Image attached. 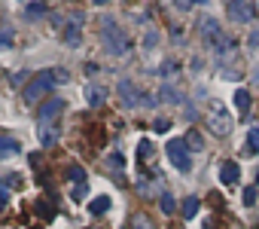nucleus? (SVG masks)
Instances as JSON below:
<instances>
[{
  "mask_svg": "<svg viewBox=\"0 0 259 229\" xmlns=\"http://www.w3.org/2000/svg\"><path fill=\"white\" fill-rule=\"evenodd\" d=\"M128 229H153V223H150V217H143V214H134L131 220H128Z\"/></svg>",
  "mask_w": 259,
  "mask_h": 229,
  "instance_id": "obj_24",
  "label": "nucleus"
},
{
  "mask_svg": "<svg viewBox=\"0 0 259 229\" xmlns=\"http://www.w3.org/2000/svg\"><path fill=\"white\" fill-rule=\"evenodd\" d=\"M13 83H16V86H18V83H25V86H28L31 79H28V74H25V71H18V74H13Z\"/></svg>",
  "mask_w": 259,
  "mask_h": 229,
  "instance_id": "obj_34",
  "label": "nucleus"
},
{
  "mask_svg": "<svg viewBox=\"0 0 259 229\" xmlns=\"http://www.w3.org/2000/svg\"><path fill=\"white\" fill-rule=\"evenodd\" d=\"M183 110H186V116H189V119H198V110H195V107H192V104H186V107H183Z\"/></svg>",
  "mask_w": 259,
  "mask_h": 229,
  "instance_id": "obj_37",
  "label": "nucleus"
},
{
  "mask_svg": "<svg viewBox=\"0 0 259 229\" xmlns=\"http://www.w3.org/2000/svg\"><path fill=\"white\" fill-rule=\"evenodd\" d=\"M107 165H110V168H116V171H122V168H125V159H122L119 150H113V153L107 156Z\"/></svg>",
  "mask_w": 259,
  "mask_h": 229,
  "instance_id": "obj_25",
  "label": "nucleus"
},
{
  "mask_svg": "<svg viewBox=\"0 0 259 229\" xmlns=\"http://www.w3.org/2000/svg\"><path fill=\"white\" fill-rule=\"evenodd\" d=\"M159 208H162L165 214H174V211H177V202H174V196H171V192H162V199H159Z\"/></svg>",
  "mask_w": 259,
  "mask_h": 229,
  "instance_id": "obj_22",
  "label": "nucleus"
},
{
  "mask_svg": "<svg viewBox=\"0 0 259 229\" xmlns=\"http://www.w3.org/2000/svg\"><path fill=\"white\" fill-rule=\"evenodd\" d=\"M229 16H232V21H238V25H250V21L256 19V6L247 3V0H232Z\"/></svg>",
  "mask_w": 259,
  "mask_h": 229,
  "instance_id": "obj_5",
  "label": "nucleus"
},
{
  "mask_svg": "<svg viewBox=\"0 0 259 229\" xmlns=\"http://www.w3.org/2000/svg\"><path fill=\"white\" fill-rule=\"evenodd\" d=\"M207 129L217 134V137L232 134V113L223 107L220 101H213V104H210V113H207Z\"/></svg>",
  "mask_w": 259,
  "mask_h": 229,
  "instance_id": "obj_3",
  "label": "nucleus"
},
{
  "mask_svg": "<svg viewBox=\"0 0 259 229\" xmlns=\"http://www.w3.org/2000/svg\"><path fill=\"white\" fill-rule=\"evenodd\" d=\"M155 43H159V31H153V28H150V34H146V40H143V49H153Z\"/></svg>",
  "mask_w": 259,
  "mask_h": 229,
  "instance_id": "obj_27",
  "label": "nucleus"
},
{
  "mask_svg": "<svg viewBox=\"0 0 259 229\" xmlns=\"http://www.w3.org/2000/svg\"><path fill=\"white\" fill-rule=\"evenodd\" d=\"M198 208H201V199H198V196H186V202H183V217H186V220H192V217L198 214Z\"/></svg>",
  "mask_w": 259,
  "mask_h": 229,
  "instance_id": "obj_19",
  "label": "nucleus"
},
{
  "mask_svg": "<svg viewBox=\"0 0 259 229\" xmlns=\"http://www.w3.org/2000/svg\"><path fill=\"white\" fill-rule=\"evenodd\" d=\"M138 159H143L146 165H153V159H155V147H153V141H140V144H138Z\"/></svg>",
  "mask_w": 259,
  "mask_h": 229,
  "instance_id": "obj_18",
  "label": "nucleus"
},
{
  "mask_svg": "<svg viewBox=\"0 0 259 229\" xmlns=\"http://www.w3.org/2000/svg\"><path fill=\"white\" fill-rule=\"evenodd\" d=\"M52 76H55V83H67V71H61V67H55Z\"/></svg>",
  "mask_w": 259,
  "mask_h": 229,
  "instance_id": "obj_33",
  "label": "nucleus"
},
{
  "mask_svg": "<svg viewBox=\"0 0 259 229\" xmlns=\"http://www.w3.org/2000/svg\"><path fill=\"white\" fill-rule=\"evenodd\" d=\"M73 199H76V202H80V199H86V183H83V187H76V190H73Z\"/></svg>",
  "mask_w": 259,
  "mask_h": 229,
  "instance_id": "obj_36",
  "label": "nucleus"
},
{
  "mask_svg": "<svg viewBox=\"0 0 259 229\" xmlns=\"http://www.w3.org/2000/svg\"><path fill=\"white\" fill-rule=\"evenodd\" d=\"M183 144H186V150H192V153H201V150H205V137H201L195 129H189V132H186Z\"/></svg>",
  "mask_w": 259,
  "mask_h": 229,
  "instance_id": "obj_14",
  "label": "nucleus"
},
{
  "mask_svg": "<svg viewBox=\"0 0 259 229\" xmlns=\"http://www.w3.org/2000/svg\"><path fill=\"white\" fill-rule=\"evenodd\" d=\"M13 46V31H0V49H9Z\"/></svg>",
  "mask_w": 259,
  "mask_h": 229,
  "instance_id": "obj_28",
  "label": "nucleus"
},
{
  "mask_svg": "<svg viewBox=\"0 0 259 229\" xmlns=\"http://www.w3.org/2000/svg\"><path fill=\"white\" fill-rule=\"evenodd\" d=\"M256 202V187H247L244 190V205H253Z\"/></svg>",
  "mask_w": 259,
  "mask_h": 229,
  "instance_id": "obj_31",
  "label": "nucleus"
},
{
  "mask_svg": "<svg viewBox=\"0 0 259 229\" xmlns=\"http://www.w3.org/2000/svg\"><path fill=\"white\" fill-rule=\"evenodd\" d=\"M159 71H162V76H174V71H177V64H174V61H165V64L159 67Z\"/></svg>",
  "mask_w": 259,
  "mask_h": 229,
  "instance_id": "obj_30",
  "label": "nucleus"
},
{
  "mask_svg": "<svg viewBox=\"0 0 259 229\" xmlns=\"http://www.w3.org/2000/svg\"><path fill=\"white\" fill-rule=\"evenodd\" d=\"M3 183H6V187H21V177H18V174H6Z\"/></svg>",
  "mask_w": 259,
  "mask_h": 229,
  "instance_id": "obj_32",
  "label": "nucleus"
},
{
  "mask_svg": "<svg viewBox=\"0 0 259 229\" xmlns=\"http://www.w3.org/2000/svg\"><path fill=\"white\" fill-rule=\"evenodd\" d=\"M232 104H235V110H238L241 116H244V113L250 110V104H253L250 92H247V89H235V95H232Z\"/></svg>",
  "mask_w": 259,
  "mask_h": 229,
  "instance_id": "obj_11",
  "label": "nucleus"
},
{
  "mask_svg": "<svg viewBox=\"0 0 259 229\" xmlns=\"http://www.w3.org/2000/svg\"><path fill=\"white\" fill-rule=\"evenodd\" d=\"M64 110V98H49V101H43V107H40V125H46V122H55V116Z\"/></svg>",
  "mask_w": 259,
  "mask_h": 229,
  "instance_id": "obj_8",
  "label": "nucleus"
},
{
  "mask_svg": "<svg viewBox=\"0 0 259 229\" xmlns=\"http://www.w3.org/2000/svg\"><path fill=\"white\" fill-rule=\"evenodd\" d=\"M52 86H58V83H55V76H52V71L31 76V83L21 89V101H25V104H37L43 95H49V92H52Z\"/></svg>",
  "mask_w": 259,
  "mask_h": 229,
  "instance_id": "obj_2",
  "label": "nucleus"
},
{
  "mask_svg": "<svg viewBox=\"0 0 259 229\" xmlns=\"http://www.w3.org/2000/svg\"><path fill=\"white\" fill-rule=\"evenodd\" d=\"M25 16L28 19H43V16H46V3H28L25 6Z\"/></svg>",
  "mask_w": 259,
  "mask_h": 229,
  "instance_id": "obj_21",
  "label": "nucleus"
},
{
  "mask_svg": "<svg viewBox=\"0 0 259 229\" xmlns=\"http://www.w3.org/2000/svg\"><path fill=\"white\" fill-rule=\"evenodd\" d=\"M107 211H110V196H95L92 202H88V214L101 217V214H107Z\"/></svg>",
  "mask_w": 259,
  "mask_h": 229,
  "instance_id": "obj_16",
  "label": "nucleus"
},
{
  "mask_svg": "<svg viewBox=\"0 0 259 229\" xmlns=\"http://www.w3.org/2000/svg\"><path fill=\"white\" fill-rule=\"evenodd\" d=\"M104 98H107V92L101 89V86H88V89H86V101H88V107H101V104H104Z\"/></svg>",
  "mask_w": 259,
  "mask_h": 229,
  "instance_id": "obj_15",
  "label": "nucleus"
},
{
  "mask_svg": "<svg viewBox=\"0 0 259 229\" xmlns=\"http://www.w3.org/2000/svg\"><path fill=\"white\" fill-rule=\"evenodd\" d=\"M80 21H83L80 13H73V16H70V25H67V31H64L67 43H76V40H80Z\"/></svg>",
  "mask_w": 259,
  "mask_h": 229,
  "instance_id": "obj_17",
  "label": "nucleus"
},
{
  "mask_svg": "<svg viewBox=\"0 0 259 229\" xmlns=\"http://www.w3.org/2000/svg\"><path fill=\"white\" fill-rule=\"evenodd\" d=\"M256 187H259V174H256Z\"/></svg>",
  "mask_w": 259,
  "mask_h": 229,
  "instance_id": "obj_38",
  "label": "nucleus"
},
{
  "mask_svg": "<svg viewBox=\"0 0 259 229\" xmlns=\"http://www.w3.org/2000/svg\"><path fill=\"white\" fill-rule=\"evenodd\" d=\"M40 144L43 147H55V141H58V125L55 122H46V125H40Z\"/></svg>",
  "mask_w": 259,
  "mask_h": 229,
  "instance_id": "obj_12",
  "label": "nucleus"
},
{
  "mask_svg": "<svg viewBox=\"0 0 259 229\" xmlns=\"http://www.w3.org/2000/svg\"><path fill=\"white\" fill-rule=\"evenodd\" d=\"M247 150H250V153H259V125H253V129L247 132Z\"/></svg>",
  "mask_w": 259,
  "mask_h": 229,
  "instance_id": "obj_23",
  "label": "nucleus"
},
{
  "mask_svg": "<svg viewBox=\"0 0 259 229\" xmlns=\"http://www.w3.org/2000/svg\"><path fill=\"white\" fill-rule=\"evenodd\" d=\"M213 49H217V61L226 64V61L232 58V52H235V40H232V37H223L217 46H213Z\"/></svg>",
  "mask_w": 259,
  "mask_h": 229,
  "instance_id": "obj_13",
  "label": "nucleus"
},
{
  "mask_svg": "<svg viewBox=\"0 0 259 229\" xmlns=\"http://www.w3.org/2000/svg\"><path fill=\"white\" fill-rule=\"evenodd\" d=\"M220 180H223V183H229V187H232V183H238V180H241V165H238V162H223V168H220Z\"/></svg>",
  "mask_w": 259,
  "mask_h": 229,
  "instance_id": "obj_9",
  "label": "nucleus"
},
{
  "mask_svg": "<svg viewBox=\"0 0 259 229\" xmlns=\"http://www.w3.org/2000/svg\"><path fill=\"white\" fill-rule=\"evenodd\" d=\"M67 177H70V180L76 183V187H83V183H86V171H83L80 165H73L70 171H67Z\"/></svg>",
  "mask_w": 259,
  "mask_h": 229,
  "instance_id": "obj_26",
  "label": "nucleus"
},
{
  "mask_svg": "<svg viewBox=\"0 0 259 229\" xmlns=\"http://www.w3.org/2000/svg\"><path fill=\"white\" fill-rule=\"evenodd\" d=\"M198 25H201V37H205V43H213V46H217V43L223 40V31H220V21H217V19L205 16Z\"/></svg>",
  "mask_w": 259,
  "mask_h": 229,
  "instance_id": "obj_7",
  "label": "nucleus"
},
{
  "mask_svg": "<svg viewBox=\"0 0 259 229\" xmlns=\"http://www.w3.org/2000/svg\"><path fill=\"white\" fill-rule=\"evenodd\" d=\"M247 46H250V49H256V46H259V28H253V34H250V40H247Z\"/></svg>",
  "mask_w": 259,
  "mask_h": 229,
  "instance_id": "obj_35",
  "label": "nucleus"
},
{
  "mask_svg": "<svg viewBox=\"0 0 259 229\" xmlns=\"http://www.w3.org/2000/svg\"><path fill=\"white\" fill-rule=\"evenodd\" d=\"M116 95L122 101V107H138V98H143V92H138V86L131 83V79H119L116 83Z\"/></svg>",
  "mask_w": 259,
  "mask_h": 229,
  "instance_id": "obj_6",
  "label": "nucleus"
},
{
  "mask_svg": "<svg viewBox=\"0 0 259 229\" xmlns=\"http://www.w3.org/2000/svg\"><path fill=\"white\" fill-rule=\"evenodd\" d=\"M165 153H168V159H171L180 171H186V174L192 171V156H189V150H186L183 141H177V137H174V141H168L165 144Z\"/></svg>",
  "mask_w": 259,
  "mask_h": 229,
  "instance_id": "obj_4",
  "label": "nucleus"
},
{
  "mask_svg": "<svg viewBox=\"0 0 259 229\" xmlns=\"http://www.w3.org/2000/svg\"><path fill=\"white\" fill-rule=\"evenodd\" d=\"M171 129V119H155L153 122V132H168Z\"/></svg>",
  "mask_w": 259,
  "mask_h": 229,
  "instance_id": "obj_29",
  "label": "nucleus"
},
{
  "mask_svg": "<svg viewBox=\"0 0 259 229\" xmlns=\"http://www.w3.org/2000/svg\"><path fill=\"white\" fill-rule=\"evenodd\" d=\"M159 101H168V104H180V92L174 86H162L159 89Z\"/></svg>",
  "mask_w": 259,
  "mask_h": 229,
  "instance_id": "obj_20",
  "label": "nucleus"
},
{
  "mask_svg": "<svg viewBox=\"0 0 259 229\" xmlns=\"http://www.w3.org/2000/svg\"><path fill=\"white\" fill-rule=\"evenodd\" d=\"M18 153H21V144L16 141V137H9V134H0V159L18 156Z\"/></svg>",
  "mask_w": 259,
  "mask_h": 229,
  "instance_id": "obj_10",
  "label": "nucleus"
},
{
  "mask_svg": "<svg viewBox=\"0 0 259 229\" xmlns=\"http://www.w3.org/2000/svg\"><path fill=\"white\" fill-rule=\"evenodd\" d=\"M101 40H104V49L116 58H125L131 52V37L125 34V28L116 25L113 19H104L101 21Z\"/></svg>",
  "mask_w": 259,
  "mask_h": 229,
  "instance_id": "obj_1",
  "label": "nucleus"
}]
</instances>
